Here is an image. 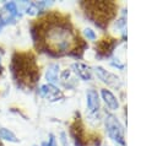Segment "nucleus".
<instances>
[{"label": "nucleus", "instance_id": "obj_8", "mask_svg": "<svg viewBox=\"0 0 157 146\" xmlns=\"http://www.w3.org/2000/svg\"><path fill=\"white\" fill-rule=\"evenodd\" d=\"M102 97H103L104 102L107 103V106L109 107V109H112V110L118 109L119 103H118L117 98L113 96V93H112L110 91H108V90H102Z\"/></svg>", "mask_w": 157, "mask_h": 146}, {"label": "nucleus", "instance_id": "obj_7", "mask_svg": "<svg viewBox=\"0 0 157 146\" xmlns=\"http://www.w3.org/2000/svg\"><path fill=\"white\" fill-rule=\"evenodd\" d=\"M72 69L77 74V76L81 77L82 80H86V81L91 80V71L88 70V67L85 64L75 63V64H72Z\"/></svg>", "mask_w": 157, "mask_h": 146}, {"label": "nucleus", "instance_id": "obj_9", "mask_svg": "<svg viewBox=\"0 0 157 146\" xmlns=\"http://www.w3.org/2000/svg\"><path fill=\"white\" fill-rule=\"evenodd\" d=\"M58 72H59V65L58 64H52L48 67L45 77L48 80V82H50V85H53L58 81Z\"/></svg>", "mask_w": 157, "mask_h": 146}, {"label": "nucleus", "instance_id": "obj_1", "mask_svg": "<svg viewBox=\"0 0 157 146\" xmlns=\"http://www.w3.org/2000/svg\"><path fill=\"white\" fill-rule=\"evenodd\" d=\"M47 43L50 49L63 53L67 52L74 43V33L65 25H54L47 32Z\"/></svg>", "mask_w": 157, "mask_h": 146}, {"label": "nucleus", "instance_id": "obj_2", "mask_svg": "<svg viewBox=\"0 0 157 146\" xmlns=\"http://www.w3.org/2000/svg\"><path fill=\"white\" fill-rule=\"evenodd\" d=\"M105 126H107L109 136L117 142L124 145V130H123L121 124L117 120V118L113 115H108L105 120Z\"/></svg>", "mask_w": 157, "mask_h": 146}, {"label": "nucleus", "instance_id": "obj_3", "mask_svg": "<svg viewBox=\"0 0 157 146\" xmlns=\"http://www.w3.org/2000/svg\"><path fill=\"white\" fill-rule=\"evenodd\" d=\"M20 16L16 2H6L0 12V29Z\"/></svg>", "mask_w": 157, "mask_h": 146}, {"label": "nucleus", "instance_id": "obj_11", "mask_svg": "<svg viewBox=\"0 0 157 146\" xmlns=\"http://www.w3.org/2000/svg\"><path fill=\"white\" fill-rule=\"evenodd\" d=\"M85 36H86L88 39H91V40L96 39V34H94V32H93L92 29H90V28H86V29H85Z\"/></svg>", "mask_w": 157, "mask_h": 146}, {"label": "nucleus", "instance_id": "obj_10", "mask_svg": "<svg viewBox=\"0 0 157 146\" xmlns=\"http://www.w3.org/2000/svg\"><path fill=\"white\" fill-rule=\"evenodd\" d=\"M0 137L6 140V141H10V142H17L18 141L16 135L11 130H9L6 128H0Z\"/></svg>", "mask_w": 157, "mask_h": 146}, {"label": "nucleus", "instance_id": "obj_4", "mask_svg": "<svg viewBox=\"0 0 157 146\" xmlns=\"http://www.w3.org/2000/svg\"><path fill=\"white\" fill-rule=\"evenodd\" d=\"M39 93H40L42 97H44V98H47V99H49V101H58L59 98L63 97L61 91L58 90L54 85H50V83L40 86Z\"/></svg>", "mask_w": 157, "mask_h": 146}, {"label": "nucleus", "instance_id": "obj_12", "mask_svg": "<svg viewBox=\"0 0 157 146\" xmlns=\"http://www.w3.org/2000/svg\"><path fill=\"white\" fill-rule=\"evenodd\" d=\"M47 146H56V144H55V139H54L53 135H50V139H49V142L47 144Z\"/></svg>", "mask_w": 157, "mask_h": 146}, {"label": "nucleus", "instance_id": "obj_6", "mask_svg": "<svg viewBox=\"0 0 157 146\" xmlns=\"http://www.w3.org/2000/svg\"><path fill=\"white\" fill-rule=\"evenodd\" d=\"M87 107L90 109V112L94 113L98 110L99 108V98H98V93L94 90H90L87 92Z\"/></svg>", "mask_w": 157, "mask_h": 146}, {"label": "nucleus", "instance_id": "obj_5", "mask_svg": "<svg viewBox=\"0 0 157 146\" xmlns=\"http://www.w3.org/2000/svg\"><path fill=\"white\" fill-rule=\"evenodd\" d=\"M94 70H96L97 76H98L103 82H105V83H108V85H110V86H117V85H119V79H118L115 75L108 72L107 70H104V69L101 67V66L96 67Z\"/></svg>", "mask_w": 157, "mask_h": 146}]
</instances>
